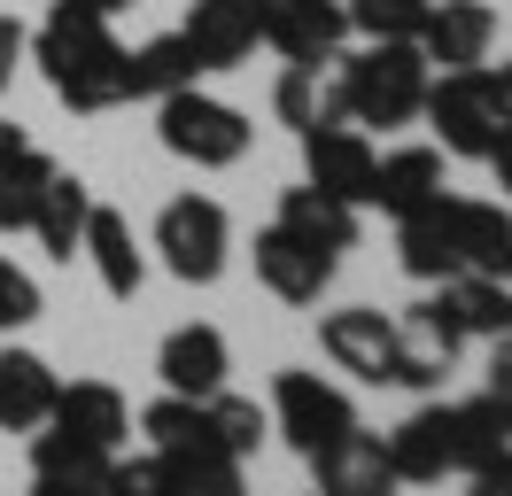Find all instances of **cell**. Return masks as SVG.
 Returning a JSON list of instances; mask_svg holds the SVG:
<instances>
[{
  "label": "cell",
  "instance_id": "cell-24",
  "mask_svg": "<svg viewBox=\"0 0 512 496\" xmlns=\"http://www.w3.org/2000/svg\"><path fill=\"white\" fill-rule=\"evenodd\" d=\"M443 186H450L443 179V148H396V155H381V171H373V210L412 217V210H427Z\"/></svg>",
  "mask_w": 512,
  "mask_h": 496
},
{
  "label": "cell",
  "instance_id": "cell-9",
  "mask_svg": "<svg viewBox=\"0 0 512 496\" xmlns=\"http://www.w3.org/2000/svg\"><path fill=\"white\" fill-rule=\"evenodd\" d=\"M179 39L194 47L202 70H241L264 47V0H194Z\"/></svg>",
  "mask_w": 512,
  "mask_h": 496
},
{
  "label": "cell",
  "instance_id": "cell-8",
  "mask_svg": "<svg viewBox=\"0 0 512 496\" xmlns=\"http://www.w3.org/2000/svg\"><path fill=\"white\" fill-rule=\"evenodd\" d=\"M334 248H311L303 233H288V225H264L256 233V279H264V295H280V303L311 310L334 287Z\"/></svg>",
  "mask_w": 512,
  "mask_h": 496
},
{
  "label": "cell",
  "instance_id": "cell-26",
  "mask_svg": "<svg viewBox=\"0 0 512 496\" xmlns=\"http://www.w3.org/2000/svg\"><path fill=\"white\" fill-rule=\"evenodd\" d=\"M272 225H288V233H303L311 248H334V256L357 248V202H342V194H326V186H311V179L280 194V217H272Z\"/></svg>",
  "mask_w": 512,
  "mask_h": 496
},
{
  "label": "cell",
  "instance_id": "cell-32",
  "mask_svg": "<svg viewBox=\"0 0 512 496\" xmlns=\"http://www.w3.org/2000/svg\"><path fill=\"white\" fill-rule=\"evenodd\" d=\"M210 434H218V450H233V458H249L256 442L272 434V411H256V396H210Z\"/></svg>",
  "mask_w": 512,
  "mask_h": 496
},
{
  "label": "cell",
  "instance_id": "cell-1",
  "mask_svg": "<svg viewBox=\"0 0 512 496\" xmlns=\"http://www.w3.org/2000/svg\"><path fill=\"white\" fill-rule=\"evenodd\" d=\"M24 55L39 62L47 93L63 101L70 117H101V109L125 101V47H117L109 16L78 8V0H55V8H47V24L32 31Z\"/></svg>",
  "mask_w": 512,
  "mask_h": 496
},
{
  "label": "cell",
  "instance_id": "cell-19",
  "mask_svg": "<svg viewBox=\"0 0 512 496\" xmlns=\"http://www.w3.org/2000/svg\"><path fill=\"white\" fill-rule=\"evenodd\" d=\"M86 210H94V186L55 163L47 186H39V210H32V233H39V248H47V264H70V256H78V241H86Z\"/></svg>",
  "mask_w": 512,
  "mask_h": 496
},
{
  "label": "cell",
  "instance_id": "cell-5",
  "mask_svg": "<svg viewBox=\"0 0 512 496\" xmlns=\"http://www.w3.org/2000/svg\"><path fill=\"white\" fill-rule=\"evenodd\" d=\"M225 248H233V217H225L218 194H179V202H163L156 217V256L171 279H187V287H210L225 272Z\"/></svg>",
  "mask_w": 512,
  "mask_h": 496
},
{
  "label": "cell",
  "instance_id": "cell-11",
  "mask_svg": "<svg viewBox=\"0 0 512 496\" xmlns=\"http://www.w3.org/2000/svg\"><path fill=\"white\" fill-rule=\"evenodd\" d=\"M350 39L342 0H264V47L280 62H334Z\"/></svg>",
  "mask_w": 512,
  "mask_h": 496
},
{
  "label": "cell",
  "instance_id": "cell-12",
  "mask_svg": "<svg viewBox=\"0 0 512 496\" xmlns=\"http://www.w3.org/2000/svg\"><path fill=\"white\" fill-rule=\"evenodd\" d=\"M489 39H497L489 0H435L427 24H419V55L435 70H474V62H489Z\"/></svg>",
  "mask_w": 512,
  "mask_h": 496
},
{
  "label": "cell",
  "instance_id": "cell-3",
  "mask_svg": "<svg viewBox=\"0 0 512 496\" xmlns=\"http://www.w3.org/2000/svg\"><path fill=\"white\" fill-rule=\"evenodd\" d=\"M156 140L179 155V163H194V171H233V163L249 155L256 124L241 117L233 101H218V93L179 86V93H163V101H156Z\"/></svg>",
  "mask_w": 512,
  "mask_h": 496
},
{
  "label": "cell",
  "instance_id": "cell-15",
  "mask_svg": "<svg viewBox=\"0 0 512 496\" xmlns=\"http://www.w3.org/2000/svg\"><path fill=\"white\" fill-rule=\"evenodd\" d=\"M225 365H233V349H225L218 326H179V334H163V349H156L163 396H218Z\"/></svg>",
  "mask_w": 512,
  "mask_h": 496
},
{
  "label": "cell",
  "instance_id": "cell-29",
  "mask_svg": "<svg viewBox=\"0 0 512 496\" xmlns=\"http://www.w3.org/2000/svg\"><path fill=\"white\" fill-rule=\"evenodd\" d=\"M163 473H171V496H249V473L233 450H156Z\"/></svg>",
  "mask_w": 512,
  "mask_h": 496
},
{
  "label": "cell",
  "instance_id": "cell-25",
  "mask_svg": "<svg viewBox=\"0 0 512 496\" xmlns=\"http://www.w3.org/2000/svg\"><path fill=\"white\" fill-rule=\"evenodd\" d=\"M202 78V62L179 31H156V39H140L125 47V101H163V93H179Z\"/></svg>",
  "mask_w": 512,
  "mask_h": 496
},
{
  "label": "cell",
  "instance_id": "cell-10",
  "mask_svg": "<svg viewBox=\"0 0 512 496\" xmlns=\"http://www.w3.org/2000/svg\"><path fill=\"white\" fill-rule=\"evenodd\" d=\"M319 349L334 357V372H350V380H373L388 388V372H396V318L388 310H326L319 318Z\"/></svg>",
  "mask_w": 512,
  "mask_h": 496
},
{
  "label": "cell",
  "instance_id": "cell-36",
  "mask_svg": "<svg viewBox=\"0 0 512 496\" xmlns=\"http://www.w3.org/2000/svg\"><path fill=\"white\" fill-rule=\"evenodd\" d=\"M109 496H171L163 458H109Z\"/></svg>",
  "mask_w": 512,
  "mask_h": 496
},
{
  "label": "cell",
  "instance_id": "cell-42",
  "mask_svg": "<svg viewBox=\"0 0 512 496\" xmlns=\"http://www.w3.org/2000/svg\"><path fill=\"white\" fill-rule=\"evenodd\" d=\"M16 148H32V140H24V124H8V117H0V163H8Z\"/></svg>",
  "mask_w": 512,
  "mask_h": 496
},
{
  "label": "cell",
  "instance_id": "cell-23",
  "mask_svg": "<svg viewBox=\"0 0 512 496\" xmlns=\"http://www.w3.org/2000/svg\"><path fill=\"white\" fill-rule=\"evenodd\" d=\"M450 233H458V256H466V272L505 279V264H512V210H505V202L450 194Z\"/></svg>",
  "mask_w": 512,
  "mask_h": 496
},
{
  "label": "cell",
  "instance_id": "cell-18",
  "mask_svg": "<svg viewBox=\"0 0 512 496\" xmlns=\"http://www.w3.org/2000/svg\"><path fill=\"white\" fill-rule=\"evenodd\" d=\"M78 256H94L101 287H109L117 303H132V295H140V279H148V256H140V241H132V217L109 210V202L86 210V241H78Z\"/></svg>",
  "mask_w": 512,
  "mask_h": 496
},
{
  "label": "cell",
  "instance_id": "cell-7",
  "mask_svg": "<svg viewBox=\"0 0 512 496\" xmlns=\"http://www.w3.org/2000/svg\"><path fill=\"white\" fill-rule=\"evenodd\" d=\"M373 171H381V155L365 140V124H311L303 132V179L311 186L342 194L357 210H373Z\"/></svg>",
  "mask_w": 512,
  "mask_h": 496
},
{
  "label": "cell",
  "instance_id": "cell-30",
  "mask_svg": "<svg viewBox=\"0 0 512 496\" xmlns=\"http://www.w3.org/2000/svg\"><path fill=\"white\" fill-rule=\"evenodd\" d=\"M140 434L156 442V450H210L218 434H210V396H156L140 411Z\"/></svg>",
  "mask_w": 512,
  "mask_h": 496
},
{
  "label": "cell",
  "instance_id": "cell-20",
  "mask_svg": "<svg viewBox=\"0 0 512 496\" xmlns=\"http://www.w3.org/2000/svg\"><path fill=\"white\" fill-rule=\"evenodd\" d=\"M272 117L288 124L295 140H303L311 124H350L342 86H334V62H288V70H280V86H272Z\"/></svg>",
  "mask_w": 512,
  "mask_h": 496
},
{
  "label": "cell",
  "instance_id": "cell-46",
  "mask_svg": "<svg viewBox=\"0 0 512 496\" xmlns=\"http://www.w3.org/2000/svg\"><path fill=\"white\" fill-rule=\"evenodd\" d=\"M311 496H326V489H311Z\"/></svg>",
  "mask_w": 512,
  "mask_h": 496
},
{
  "label": "cell",
  "instance_id": "cell-34",
  "mask_svg": "<svg viewBox=\"0 0 512 496\" xmlns=\"http://www.w3.org/2000/svg\"><path fill=\"white\" fill-rule=\"evenodd\" d=\"M396 326H404L412 341H427V349H443V357H458V349H466V326H458V310H450L443 287H427V295H419Z\"/></svg>",
  "mask_w": 512,
  "mask_h": 496
},
{
  "label": "cell",
  "instance_id": "cell-16",
  "mask_svg": "<svg viewBox=\"0 0 512 496\" xmlns=\"http://www.w3.org/2000/svg\"><path fill=\"white\" fill-rule=\"evenodd\" d=\"M396 264H404L419 287H443V279L466 272L458 233H450V194H435V202L412 210V217H396Z\"/></svg>",
  "mask_w": 512,
  "mask_h": 496
},
{
  "label": "cell",
  "instance_id": "cell-38",
  "mask_svg": "<svg viewBox=\"0 0 512 496\" xmlns=\"http://www.w3.org/2000/svg\"><path fill=\"white\" fill-rule=\"evenodd\" d=\"M489 396L512 411V334H505V341H489Z\"/></svg>",
  "mask_w": 512,
  "mask_h": 496
},
{
  "label": "cell",
  "instance_id": "cell-43",
  "mask_svg": "<svg viewBox=\"0 0 512 496\" xmlns=\"http://www.w3.org/2000/svg\"><path fill=\"white\" fill-rule=\"evenodd\" d=\"M78 8H94V16H125V8H140V0H78Z\"/></svg>",
  "mask_w": 512,
  "mask_h": 496
},
{
  "label": "cell",
  "instance_id": "cell-2",
  "mask_svg": "<svg viewBox=\"0 0 512 496\" xmlns=\"http://www.w3.org/2000/svg\"><path fill=\"white\" fill-rule=\"evenodd\" d=\"M427 78H435V62L419 55V39H365L357 55H334V86H342L350 124H381V132L419 117Z\"/></svg>",
  "mask_w": 512,
  "mask_h": 496
},
{
  "label": "cell",
  "instance_id": "cell-41",
  "mask_svg": "<svg viewBox=\"0 0 512 496\" xmlns=\"http://www.w3.org/2000/svg\"><path fill=\"white\" fill-rule=\"evenodd\" d=\"M481 70H489V93H497V109L512 124V62H481Z\"/></svg>",
  "mask_w": 512,
  "mask_h": 496
},
{
  "label": "cell",
  "instance_id": "cell-28",
  "mask_svg": "<svg viewBox=\"0 0 512 496\" xmlns=\"http://www.w3.org/2000/svg\"><path fill=\"white\" fill-rule=\"evenodd\" d=\"M450 434H458V473H481L512 450V411L497 396H474V403H450Z\"/></svg>",
  "mask_w": 512,
  "mask_h": 496
},
{
  "label": "cell",
  "instance_id": "cell-17",
  "mask_svg": "<svg viewBox=\"0 0 512 496\" xmlns=\"http://www.w3.org/2000/svg\"><path fill=\"white\" fill-rule=\"evenodd\" d=\"M311 473H319L326 496H396L404 489L396 465H388V450H381V434H365V427H350L342 442H326L319 458H311Z\"/></svg>",
  "mask_w": 512,
  "mask_h": 496
},
{
  "label": "cell",
  "instance_id": "cell-22",
  "mask_svg": "<svg viewBox=\"0 0 512 496\" xmlns=\"http://www.w3.org/2000/svg\"><path fill=\"white\" fill-rule=\"evenodd\" d=\"M32 481L55 496H109V450H86L55 427H32Z\"/></svg>",
  "mask_w": 512,
  "mask_h": 496
},
{
  "label": "cell",
  "instance_id": "cell-6",
  "mask_svg": "<svg viewBox=\"0 0 512 496\" xmlns=\"http://www.w3.org/2000/svg\"><path fill=\"white\" fill-rule=\"evenodd\" d=\"M272 427H280V442L295 458H319L326 442H342L357 427V403L319 372H280L272 380Z\"/></svg>",
  "mask_w": 512,
  "mask_h": 496
},
{
  "label": "cell",
  "instance_id": "cell-37",
  "mask_svg": "<svg viewBox=\"0 0 512 496\" xmlns=\"http://www.w3.org/2000/svg\"><path fill=\"white\" fill-rule=\"evenodd\" d=\"M24 47H32V31L16 24V16H0V93L16 86V70H24Z\"/></svg>",
  "mask_w": 512,
  "mask_h": 496
},
{
  "label": "cell",
  "instance_id": "cell-44",
  "mask_svg": "<svg viewBox=\"0 0 512 496\" xmlns=\"http://www.w3.org/2000/svg\"><path fill=\"white\" fill-rule=\"evenodd\" d=\"M32 496H55V489H47V481H32Z\"/></svg>",
  "mask_w": 512,
  "mask_h": 496
},
{
  "label": "cell",
  "instance_id": "cell-27",
  "mask_svg": "<svg viewBox=\"0 0 512 496\" xmlns=\"http://www.w3.org/2000/svg\"><path fill=\"white\" fill-rule=\"evenodd\" d=\"M443 295H450V310H458L466 341H505L512 334V279L458 272V279H443Z\"/></svg>",
  "mask_w": 512,
  "mask_h": 496
},
{
  "label": "cell",
  "instance_id": "cell-39",
  "mask_svg": "<svg viewBox=\"0 0 512 496\" xmlns=\"http://www.w3.org/2000/svg\"><path fill=\"white\" fill-rule=\"evenodd\" d=\"M466 481H474L466 496H512V450H505L497 465H481V473H466Z\"/></svg>",
  "mask_w": 512,
  "mask_h": 496
},
{
  "label": "cell",
  "instance_id": "cell-33",
  "mask_svg": "<svg viewBox=\"0 0 512 496\" xmlns=\"http://www.w3.org/2000/svg\"><path fill=\"white\" fill-rule=\"evenodd\" d=\"M342 8H350L357 39H419V24H427L435 0H342Z\"/></svg>",
  "mask_w": 512,
  "mask_h": 496
},
{
  "label": "cell",
  "instance_id": "cell-31",
  "mask_svg": "<svg viewBox=\"0 0 512 496\" xmlns=\"http://www.w3.org/2000/svg\"><path fill=\"white\" fill-rule=\"evenodd\" d=\"M55 171L47 148H16L0 163V233H32V210H39V186Z\"/></svg>",
  "mask_w": 512,
  "mask_h": 496
},
{
  "label": "cell",
  "instance_id": "cell-45",
  "mask_svg": "<svg viewBox=\"0 0 512 496\" xmlns=\"http://www.w3.org/2000/svg\"><path fill=\"white\" fill-rule=\"evenodd\" d=\"M505 279H512V264H505Z\"/></svg>",
  "mask_w": 512,
  "mask_h": 496
},
{
  "label": "cell",
  "instance_id": "cell-4",
  "mask_svg": "<svg viewBox=\"0 0 512 496\" xmlns=\"http://www.w3.org/2000/svg\"><path fill=\"white\" fill-rule=\"evenodd\" d=\"M419 117L435 124V140H443V155H466V163H481V155L497 148V132H505V109H497V93H489V70H435L427 78V101H419Z\"/></svg>",
  "mask_w": 512,
  "mask_h": 496
},
{
  "label": "cell",
  "instance_id": "cell-21",
  "mask_svg": "<svg viewBox=\"0 0 512 496\" xmlns=\"http://www.w3.org/2000/svg\"><path fill=\"white\" fill-rule=\"evenodd\" d=\"M55 365L39 357V349H0V427L8 434H32L47 427V411H55Z\"/></svg>",
  "mask_w": 512,
  "mask_h": 496
},
{
  "label": "cell",
  "instance_id": "cell-35",
  "mask_svg": "<svg viewBox=\"0 0 512 496\" xmlns=\"http://www.w3.org/2000/svg\"><path fill=\"white\" fill-rule=\"evenodd\" d=\"M32 318H39V279L0 256V334H24Z\"/></svg>",
  "mask_w": 512,
  "mask_h": 496
},
{
  "label": "cell",
  "instance_id": "cell-40",
  "mask_svg": "<svg viewBox=\"0 0 512 496\" xmlns=\"http://www.w3.org/2000/svg\"><path fill=\"white\" fill-rule=\"evenodd\" d=\"M481 163H489V171H497V186H505V194H512V124H505V132H497V148L481 155Z\"/></svg>",
  "mask_w": 512,
  "mask_h": 496
},
{
  "label": "cell",
  "instance_id": "cell-13",
  "mask_svg": "<svg viewBox=\"0 0 512 496\" xmlns=\"http://www.w3.org/2000/svg\"><path fill=\"white\" fill-rule=\"evenodd\" d=\"M388 465H396V481L404 489H427V481H443L458 473V434H450V403H419L404 427L381 442Z\"/></svg>",
  "mask_w": 512,
  "mask_h": 496
},
{
  "label": "cell",
  "instance_id": "cell-14",
  "mask_svg": "<svg viewBox=\"0 0 512 496\" xmlns=\"http://www.w3.org/2000/svg\"><path fill=\"white\" fill-rule=\"evenodd\" d=\"M47 427L70 434V442H86V450H109V458H117V442L132 434V403L117 396L109 380H70V388H55Z\"/></svg>",
  "mask_w": 512,
  "mask_h": 496
}]
</instances>
